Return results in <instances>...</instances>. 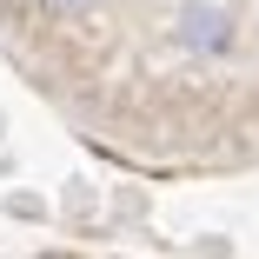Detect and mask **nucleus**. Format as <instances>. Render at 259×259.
I'll return each mask as SVG.
<instances>
[{
  "label": "nucleus",
  "mask_w": 259,
  "mask_h": 259,
  "mask_svg": "<svg viewBox=\"0 0 259 259\" xmlns=\"http://www.w3.org/2000/svg\"><path fill=\"white\" fill-rule=\"evenodd\" d=\"M173 47H186V54H226L233 47V14L220 0H186L173 14Z\"/></svg>",
  "instance_id": "nucleus-1"
},
{
  "label": "nucleus",
  "mask_w": 259,
  "mask_h": 259,
  "mask_svg": "<svg viewBox=\"0 0 259 259\" xmlns=\"http://www.w3.org/2000/svg\"><path fill=\"white\" fill-rule=\"evenodd\" d=\"M54 7H80V0H54Z\"/></svg>",
  "instance_id": "nucleus-2"
}]
</instances>
